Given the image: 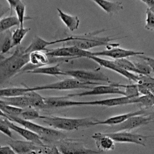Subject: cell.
<instances>
[{
  "mask_svg": "<svg viewBox=\"0 0 154 154\" xmlns=\"http://www.w3.org/2000/svg\"><path fill=\"white\" fill-rule=\"evenodd\" d=\"M30 54H25L24 50L18 47L11 56L1 57V83L8 81L21 72L22 69L29 63Z\"/></svg>",
  "mask_w": 154,
  "mask_h": 154,
  "instance_id": "cell-1",
  "label": "cell"
},
{
  "mask_svg": "<svg viewBox=\"0 0 154 154\" xmlns=\"http://www.w3.org/2000/svg\"><path fill=\"white\" fill-rule=\"evenodd\" d=\"M107 30L103 29L81 35H72L71 40L66 42L68 46H75L83 50L89 51L91 49L100 46H109L112 48L118 47L119 44L110 43L115 40L126 38L127 36L114 38L116 35L100 37L96 36L105 32Z\"/></svg>",
  "mask_w": 154,
  "mask_h": 154,
  "instance_id": "cell-2",
  "label": "cell"
},
{
  "mask_svg": "<svg viewBox=\"0 0 154 154\" xmlns=\"http://www.w3.org/2000/svg\"><path fill=\"white\" fill-rule=\"evenodd\" d=\"M43 122L56 129L72 131L94 126L97 119L93 118H73L54 116H40Z\"/></svg>",
  "mask_w": 154,
  "mask_h": 154,
  "instance_id": "cell-3",
  "label": "cell"
},
{
  "mask_svg": "<svg viewBox=\"0 0 154 154\" xmlns=\"http://www.w3.org/2000/svg\"><path fill=\"white\" fill-rule=\"evenodd\" d=\"M97 82H84L72 78L64 79L46 85L33 87H28L29 91L46 90L68 91L80 89H92L90 85H99Z\"/></svg>",
  "mask_w": 154,
  "mask_h": 154,
  "instance_id": "cell-4",
  "label": "cell"
},
{
  "mask_svg": "<svg viewBox=\"0 0 154 154\" xmlns=\"http://www.w3.org/2000/svg\"><path fill=\"white\" fill-rule=\"evenodd\" d=\"M57 146L60 154H99L102 152L85 147L83 143L78 140L65 138L59 142Z\"/></svg>",
  "mask_w": 154,
  "mask_h": 154,
  "instance_id": "cell-5",
  "label": "cell"
},
{
  "mask_svg": "<svg viewBox=\"0 0 154 154\" xmlns=\"http://www.w3.org/2000/svg\"><path fill=\"white\" fill-rule=\"evenodd\" d=\"M66 76L84 82H109V78L103 73L98 71L83 70H70L64 71Z\"/></svg>",
  "mask_w": 154,
  "mask_h": 154,
  "instance_id": "cell-6",
  "label": "cell"
},
{
  "mask_svg": "<svg viewBox=\"0 0 154 154\" xmlns=\"http://www.w3.org/2000/svg\"><path fill=\"white\" fill-rule=\"evenodd\" d=\"M105 134L111 137L115 142L134 143L146 146L145 142L151 136H143L132 133L129 131H122Z\"/></svg>",
  "mask_w": 154,
  "mask_h": 154,
  "instance_id": "cell-7",
  "label": "cell"
},
{
  "mask_svg": "<svg viewBox=\"0 0 154 154\" xmlns=\"http://www.w3.org/2000/svg\"><path fill=\"white\" fill-rule=\"evenodd\" d=\"M109 94H119L126 96L125 91L121 90L116 84L101 85L93 88L91 90L80 93L71 94L68 95L69 98L75 97H84Z\"/></svg>",
  "mask_w": 154,
  "mask_h": 154,
  "instance_id": "cell-8",
  "label": "cell"
},
{
  "mask_svg": "<svg viewBox=\"0 0 154 154\" xmlns=\"http://www.w3.org/2000/svg\"><path fill=\"white\" fill-rule=\"evenodd\" d=\"M153 117L147 113L131 117L116 126V131H129L143 125H147L153 121Z\"/></svg>",
  "mask_w": 154,
  "mask_h": 154,
  "instance_id": "cell-9",
  "label": "cell"
},
{
  "mask_svg": "<svg viewBox=\"0 0 154 154\" xmlns=\"http://www.w3.org/2000/svg\"><path fill=\"white\" fill-rule=\"evenodd\" d=\"M88 58L98 63L102 67L113 71L121 75L128 80L138 83L140 79V75L128 72L116 64L114 61L105 59L97 56H92Z\"/></svg>",
  "mask_w": 154,
  "mask_h": 154,
  "instance_id": "cell-10",
  "label": "cell"
},
{
  "mask_svg": "<svg viewBox=\"0 0 154 154\" xmlns=\"http://www.w3.org/2000/svg\"><path fill=\"white\" fill-rule=\"evenodd\" d=\"M8 144L17 154H33L43 153L44 146L33 142L19 140H11Z\"/></svg>",
  "mask_w": 154,
  "mask_h": 154,
  "instance_id": "cell-11",
  "label": "cell"
},
{
  "mask_svg": "<svg viewBox=\"0 0 154 154\" xmlns=\"http://www.w3.org/2000/svg\"><path fill=\"white\" fill-rule=\"evenodd\" d=\"M131 98L127 96L109 98L89 101H72V106H102L112 107L119 105L131 104Z\"/></svg>",
  "mask_w": 154,
  "mask_h": 154,
  "instance_id": "cell-12",
  "label": "cell"
},
{
  "mask_svg": "<svg viewBox=\"0 0 154 154\" xmlns=\"http://www.w3.org/2000/svg\"><path fill=\"white\" fill-rule=\"evenodd\" d=\"M144 52L127 50L118 48H112L102 51L92 52V55L96 56H104L115 59L126 58V57L143 55Z\"/></svg>",
  "mask_w": 154,
  "mask_h": 154,
  "instance_id": "cell-13",
  "label": "cell"
},
{
  "mask_svg": "<svg viewBox=\"0 0 154 154\" xmlns=\"http://www.w3.org/2000/svg\"><path fill=\"white\" fill-rule=\"evenodd\" d=\"M71 39L70 36L62 39L49 42L35 36L32 40L30 45L26 49L24 50V52L25 54H30L35 51H46L48 49L46 48L49 46L57 43L66 42L70 40Z\"/></svg>",
  "mask_w": 154,
  "mask_h": 154,
  "instance_id": "cell-14",
  "label": "cell"
},
{
  "mask_svg": "<svg viewBox=\"0 0 154 154\" xmlns=\"http://www.w3.org/2000/svg\"><path fill=\"white\" fill-rule=\"evenodd\" d=\"M4 118L11 129L15 131L27 140L32 142L40 146L45 145L42 142L41 137L37 134L26 128L18 126L7 118Z\"/></svg>",
  "mask_w": 154,
  "mask_h": 154,
  "instance_id": "cell-15",
  "label": "cell"
},
{
  "mask_svg": "<svg viewBox=\"0 0 154 154\" xmlns=\"http://www.w3.org/2000/svg\"><path fill=\"white\" fill-rule=\"evenodd\" d=\"M146 114L145 110L141 109L135 112L123 114L109 118L103 121L98 120L94 124V126L97 125H116L123 122L129 118L135 116Z\"/></svg>",
  "mask_w": 154,
  "mask_h": 154,
  "instance_id": "cell-16",
  "label": "cell"
},
{
  "mask_svg": "<svg viewBox=\"0 0 154 154\" xmlns=\"http://www.w3.org/2000/svg\"><path fill=\"white\" fill-rule=\"evenodd\" d=\"M92 137L95 140L97 149L102 152L114 149L115 142L105 133H96Z\"/></svg>",
  "mask_w": 154,
  "mask_h": 154,
  "instance_id": "cell-17",
  "label": "cell"
},
{
  "mask_svg": "<svg viewBox=\"0 0 154 154\" xmlns=\"http://www.w3.org/2000/svg\"><path fill=\"white\" fill-rule=\"evenodd\" d=\"M94 2L107 13L112 15L117 14L124 9L122 3L112 2L105 0H95Z\"/></svg>",
  "mask_w": 154,
  "mask_h": 154,
  "instance_id": "cell-18",
  "label": "cell"
},
{
  "mask_svg": "<svg viewBox=\"0 0 154 154\" xmlns=\"http://www.w3.org/2000/svg\"><path fill=\"white\" fill-rule=\"evenodd\" d=\"M60 64H58L50 67L42 66L26 72L31 74H41L57 76L60 75L66 76L64 71H62L59 68Z\"/></svg>",
  "mask_w": 154,
  "mask_h": 154,
  "instance_id": "cell-19",
  "label": "cell"
},
{
  "mask_svg": "<svg viewBox=\"0 0 154 154\" xmlns=\"http://www.w3.org/2000/svg\"><path fill=\"white\" fill-rule=\"evenodd\" d=\"M0 102L22 109L30 107L29 101L25 96L11 97H1Z\"/></svg>",
  "mask_w": 154,
  "mask_h": 154,
  "instance_id": "cell-20",
  "label": "cell"
},
{
  "mask_svg": "<svg viewBox=\"0 0 154 154\" xmlns=\"http://www.w3.org/2000/svg\"><path fill=\"white\" fill-rule=\"evenodd\" d=\"M28 99L30 107L39 109L49 108L42 97L36 91H31L27 92L24 95Z\"/></svg>",
  "mask_w": 154,
  "mask_h": 154,
  "instance_id": "cell-21",
  "label": "cell"
},
{
  "mask_svg": "<svg viewBox=\"0 0 154 154\" xmlns=\"http://www.w3.org/2000/svg\"><path fill=\"white\" fill-rule=\"evenodd\" d=\"M59 15L63 23L71 31L78 29L80 20L78 17L72 16L64 13L58 8H57Z\"/></svg>",
  "mask_w": 154,
  "mask_h": 154,
  "instance_id": "cell-22",
  "label": "cell"
},
{
  "mask_svg": "<svg viewBox=\"0 0 154 154\" xmlns=\"http://www.w3.org/2000/svg\"><path fill=\"white\" fill-rule=\"evenodd\" d=\"M48 56L41 51H35L30 54L29 63L35 68L43 66L48 63Z\"/></svg>",
  "mask_w": 154,
  "mask_h": 154,
  "instance_id": "cell-23",
  "label": "cell"
},
{
  "mask_svg": "<svg viewBox=\"0 0 154 154\" xmlns=\"http://www.w3.org/2000/svg\"><path fill=\"white\" fill-rule=\"evenodd\" d=\"M28 92V87H14L6 88L0 90L1 97H11L24 96Z\"/></svg>",
  "mask_w": 154,
  "mask_h": 154,
  "instance_id": "cell-24",
  "label": "cell"
},
{
  "mask_svg": "<svg viewBox=\"0 0 154 154\" xmlns=\"http://www.w3.org/2000/svg\"><path fill=\"white\" fill-rule=\"evenodd\" d=\"M46 54L48 56L58 57H74L72 46L48 50Z\"/></svg>",
  "mask_w": 154,
  "mask_h": 154,
  "instance_id": "cell-25",
  "label": "cell"
},
{
  "mask_svg": "<svg viewBox=\"0 0 154 154\" xmlns=\"http://www.w3.org/2000/svg\"><path fill=\"white\" fill-rule=\"evenodd\" d=\"M114 61L120 67L128 72L142 75L134 63L126 58L115 59Z\"/></svg>",
  "mask_w": 154,
  "mask_h": 154,
  "instance_id": "cell-26",
  "label": "cell"
},
{
  "mask_svg": "<svg viewBox=\"0 0 154 154\" xmlns=\"http://www.w3.org/2000/svg\"><path fill=\"white\" fill-rule=\"evenodd\" d=\"M17 26L18 27L20 26V23L17 17L10 16L3 18L0 21V30L3 32L10 28Z\"/></svg>",
  "mask_w": 154,
  "mask_h": 154,
  "instance_id": "cell-27",
  "label": "cell"
},
{
  "mask_svg": "<svg viewBox=\"0 0 154 154\" xmlns=\"http://www.w3.org/2000/svg\"><path fill=\"white\" fill-rule=\"evenodd\" d=\"M30 30V28L18 27L12 35V48L19 45L25 35Z\"/></svg>",
  "mask_w": 154,
  "mask_h": 154,
  "instance_id": "cell-28",
  "label": "cell"
},
{
  "mask_svg": "<svg viewBox=\"0 0 154 154\" xmlns=\"http://www.w3.org/2000/svg\"><path fill=\"white\" fill-rule=\"evenodd\" d=\"M0 109L5 114L14 116L18 117L24 111V109L0 102Z\"/></svg>",
  "mask_w": 154,
  "mask_h": 154,
  "instance_id": "cell-29",
  "label": "cell"
},
{
  "mask_svg": "<svg viewBox=\"0 0 154 154\" xmlns=\"http://www.w3.org/2000/svg\"><path fill=\"white\" fill-rule=\"evenodd\" d=\"M154 95H143L136 98H132L131 104L138 103L146 107L152 106L154 105Z\"/></svg>",
  "mask_w": 154,
  "mask_h": 154,
  "instance_id": "cell-30",
  "label": "cell"
},
{
  "mask_svg": "<svg viewBox=\"0 0 154 154\" xmlns=\"http://www.w3.org/2000/svg\"><path fill=\"white\" fill-rule=\"evenodd\" d=\"M116 85L118 87L125 88V92L126 94V96L129 97L131 98H133L139 96L140 93L137 84L123 85L116 84Z\"/></svg>",
  "mask_w": 154,
  "mask_h": 154,
  "instance_id": "cell-31",
  "label": "cell"
},
{
  "mask_svg": "<svg viewBox=\"0 0 154 154\" xmlns=\"http://www.w3.org/2000/svg\"><path fill=\"white\" fill-rule=\"evenodd\" d=\"M25 5L23 2L19 0L14 9L17 14V17L20 22V27L22 28L24 27V21L25 19Z\"/></svg>",
  "mask_w": 154,
  "mask_h": 154,
  "instance_id": "cell-32",
  "label": "cell"
},
{
  "mask_svg": "<svg viewBox=\"0 0 154 154\" xmlns=\"http://www.w3.org/2000/svg\"><path fill=\"white\" fill-rule=\"evenodd\" d=\"M137 69L142 75L150 76V75L154 71L144 61L143 62H133Z\"/></svg>",
  "mask_w": 154,
  "mask_h": 154,
  "instance_id": "cell-33",
  "label": "cell"
},
{
  "mask_svg": "<svg viewBox=\"0 0 154 154\" xmlns=\"http://www.w3.org/2000/svg\"><path fill=\"white\" fill-rule=\"evenodd\" d=\"M40 116L38 112L36 110L31 109L23 111L18 117L26 120L30 121L39 118Z\"/></svg>",
  "mask_w": 154,
  "mask_h": 154,
  "instance_id": "cell-34",
  "label": "cell"
},
{
  "mask_svg": "<svg viewBox=\"0 0 154 154\" xmlns=\"http://www.w3.org/2000/svg\"><path fill=\"white\" fill-rule=\"evenodd\" d=\"M146 14V19L145 29L148 30L152 31L154 29V13L147 8Z\"/></svg>",
  "mask_w": 154,
  "mask_h": 154,
  "instance_id": "cell-35",
  "label": "cell"
},
{
  "mask_svg": "<svg viewBox=\"0 0 154 154\" xmlns=\"http://www.w3.org/2000/svg\"><path fill=\"white\" fill-rule=\"evenodd\" d=\"M10 33L5 38L1 47V55L8 52L12 48V39Z\"/></svg>",
  "mask_w": 154,
  "mask_h": 154,
  "instance_id": "cell-36",
  "label": "cell"
},
{
  "mask_svg": "<svg viewBox=\"0 0 154 154\" xmlns=\"http://www.w3.org/2000/svg\"><path fill=\"white\" fill-rule=\"evenodd\" d=\"M11 128L6 122L4 118L1 119L0 121V131L8 137L12 138L13 134Z\"/></svg>",
  "mask_w": 154,
  "mask_h": 154,
  "instance_id": "cell-37",
  "label": "cell"
},
{
  "mask_svg": "<svg viewBox=\"0 0 154 154\" xmlns=\"http://www.w3.org/2000/svg\"><path fill=\"white\" fill-rule=\"evenodd\" d=\"M137 56L142 59L154 71V60L153 58L144 56L143 55H139Z\"/></svg>",
  "mask_w": 154,
  "mask_h": 154,
  "instance_id": "cell-38",
  "label": "cell"
},
{
  "mask_svg": "<svg viewBox=\"0 0 154 154\" xmlns=\"http://www.w3.org/2000/svg\"><path fill=\"white\" fill-rule=\"evenodd\" d=\"M0 153L3 154H14L16 153L10 146H2L0 148Z\"/></svg>",
  "mask_w": 154,
  "mask_h": 154,
  "instance_id": "cell-39",
  "label": "cell"
},
{
  "mask_svg": "<svg viewBox=\"0 0 154 154\" xmlns=\"http://www.w3.org/2000/svg\"><path fill=\"white\" fill-rule=\"evenodd\" d=\"M142 2L145 3L151 11L154 12V0H141Z\"/></svg>",
  "mask_w": 154,
  "mask_h": 154,
  "instance_id": "cell-40",
  "label": "cell"
},
{
  "mask_svg": "<svg viewBox=\"0 0 154 154\" xmlns=\"http://www.w3.org/2000/svg\"><path fill=\"white\" fill-rule=\"evenodd\" d=\"M19 1V0H8L7 1L10 6L11 16L12 14L13 10L14 9Z\"/></svg>",
  "mask_w": 154,
  "mask_h": 154,
  "instance_id": "cell-41",
  "label": "cell"
}]
</instances>
